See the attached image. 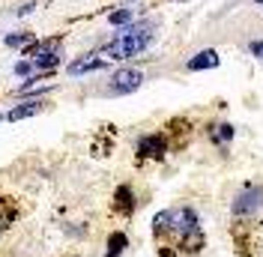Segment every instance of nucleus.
I'll return each instance as SVG.
<instances>
[{
  "label": "nucleus",
  "instance_id": "1",
  "mask_svg": "<svg viewBox=\"0 0 263 257\" xmlns=\"http://www.w3.org/2000/svg\"><path fill=\"white\" fill-rule=\"evenodd\" d=\"M153 42V24L141 21V24H129L114 42H108L105 48H99V57H105L108 63L111 60H129V57H138L141 51H147Z\"/></svg>",
  "mask_w": 263,
  "mask_h": 257
},
{
  "label": "nucleus",
  "instance_id": "2",
  "mask_svg": "<svg viewBox=\"0 0 263 257\" xmlns=\"http://www.w3.org/2000/svg\"><path fill=\"white\" fill-rule=\"evenodd\" d=\"M156 234L174 231V234H195L198 231V216L189 207H177V210H165L156 216Z\"/></svg>",
  "mask_w": 263,
  "mask_h": 257
},
{
  "label": "nucleus",
  "instance_id": "3",
  "mask_svg": "<svg viewBox=\"0 0 263 257\" xmlns=\"http://www.w3.org/2000/svg\"><path fill=\"white\" fill-rule=\"evenodd\" d=\"M141 84H144V72L141 69H120V72H114V78L108 84V93L126 96V93H135Z\"/></svg>",
  "mask_w": 263,
  "mask_h": 257
},
{
  "label": "nucleus",
  "instance_id": "4",
  "mask_svg": "<svg viewBox=\"0 0 263 257\" xmlns=\"http://www.w3.org/2000/svg\"><path fill=\"white\" fill-rule=\"evenodd\" d=\"M258 207H263V186H246L240 201L234 204V213L237 216H246V213H255Z\"/></svg>",
  "mask_w": 263,
  "mask_h": 257
},
{
  "label": "nucleus",
  "instance_id": "5",
  "mask_svg": "<svg viewBox=\"0 0 263 257\" xmlns=\"http://www.w3.org/2000/svg\"><path fill=\"white\" fill-rule=\"evenodd\" d=\"M105 66H108V60H105V57H99V51H96V54H84L81 60H72V63L66 66V72H69V75H84V72L105 69Z\"/></svg>",
  "mask_w": 263,
  "mask_h": 257
},
{
  "label": "nucleus",
  "instance_id": "6",
  "mask_svg": "<svg viewBox=\"0 0 263 257\" xmlns=\"http://www.w3.org/2000/svg\"><path fill=\"white\" fill-rule=\"evenodd\" d=\"M42 108H45V102H42V99H30V102H21V105H15V108L6 114V120L18 123V120H27V117H33V114H39Z\"/></svg>",
  "mask_w": 263,
  "mask_h": 257
},
{
  "label": "nucleus",
  "instance_id": "7",
  "mask_svg": "<svg viewBox=\"0 0 263 257\" xmlns=\"http://www.w3.org/2000/svg\"><path fill=\"white\" fill-rule=\"evenodd\" d=\"M138 150H141V156H153V159H159V156H165L168 144H165L162 135H147V138H141Z\"/></svg>",
  "mask_w": 263,
  "mask_h": 257
},
{
  "label": "nucleus",
  "instance_id": "8",
  "mask_svg": "<svg viewBox=\"0 0 263 257\" xmlns=\"http://www.w3.org/2000/svg\"><path fill=\"white\" fill-rule=\"evenodd\" d=\"M216 66H219V51H213V48H207V51H201V54H195V57L189 60V69H192V72L216 69Z\"/></svg>",
  "mask_w": 263,
  "mask_h": 257
},
{
  "label": "nucleus",
  "instance_id": "9",
  "mask_svg": "<svg viewBox=\"0 0 263 257\" xmlns=\"http://www.w3.org/2000/svg\"><path fill=\"white\" fill-rule=\"evenodd\" d=\"M126 246H129L126 234H120V231H117V234H111V240H108V255H105V257H120Z\"/></svg>",
  "mask_w": 263,
  "mask_h": 257
},
{
  "label": "nucleus",
  "instance_id": "10",
  "mask_svg": "<svg viewBox=\"0 0 263 257\" xmlns=\"http://www.w3.org/2000/svg\"><path fill=\"white\" fill-rule=\"evenodd\" d=\"M132 189L129 186H120L117 189V210H123V213H132Z\"/></svg>",
  "mask_w": 263,
  "mask_h": 257
},
{
  "label": "nucleus",
  "instance_id": "11",
  "mask_svg": "<svg viewBox=\"0 0 263 257\" xmlns=\"http://www.w3.org/2000/svg\"><path fill=\"white\" fill-rule=\"evenodd\" d=\"M108 21H111V24H129V21H132V9H117V12H111Z\"/></svg>",
  "mask_w": 263,
  "mask_h": 257
},
{
  "label": "nucleus",
  "instance_id": "12",
  "mask_svg": "<svg viewBox=\"0 0 263 257\" xmlns=\"http://www.w3.org/2000/svg\"><path fill=\"white\" fill-rule=\"evenodd\" d=\"M30 39V33H18V36H6V45H12V48H18V45H24Z\"/></svg>",
  "mask_w": 263,
  "mask_h": 257
},
{
  "label": "nucleus",
  "instance_id": "13",
  "mask_svg": "<svg viewBox=\"0 0 263 257\" xmlns=\"http://www.w3.org/2000/svg\"><path fill=\"white\" fill-rule=\"evenodd\" d=\"M30 69H33V63H30V60L15 63V75H30Z\"/></svg>",
  "mask_w": 263,
  "mask_h": 257
},
{
  "label": "nucleus",
  "instance_id": "14",
  "mask_svg": "<svg viewBox=\"0 0 263 257\" xmlns=\"http://www.w3.org/2000/svg\"><path fill=\"white\" fill-rule=\"evenodd\" d=\"M219 129H222V138H225V141H231V138H234V126H228V123H225V126H219Z\"/></svg>",
  "mask_w": 263,
  "mask_h": 257
},
{
  "label": "nucleus",
  "instance_id": "15",
  "mask_svg": "<svg viewBox=\"0 0 263 257\" xmlns=\"http://www.w3.org/2000/svg\"><path fill=\"white\" fill-rule=\"evenodd\" d=\"M249 48H252V54H255V57H261V60H263V42H252Z\"/></svg>",
  "mask_w": 263,
  "mask_h": 257
},
{
  "label": "nucleus",
  "instance_id": "16",
  "mask_svg": "<svg viewBox=\"0 0 263 257\" xmlns=\"http://www.w3.org/2000/svg\"><path fill=\"white\" fill-rule=\"evenodd\" d=\"M33 6H36V3H24V6L15 9V15H27V12H33Z\"/></svg>",
  "mask_w": 263,
  "mask_h": 257
},
{
  "label": "nucleus",
  "instance_id": "17",
  "mask_svg": "<svg viewBox=\"0 0 263 257\" xmlns=\"http://www.w3.org/2000/svg\"><path fill=\"white\" fill-rule=\"evenodd\" d=\"M255 3H261V6H263V0H255Z\"/></svg>",
  "mask_w": 263,
  "mask_h": 257
}]
</instances>
